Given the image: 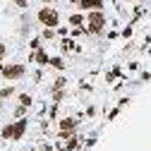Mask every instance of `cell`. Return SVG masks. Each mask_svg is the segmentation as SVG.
Returning <instances> with one entry per match:
<instances>
[{
    "instance_id": "obj_1",
    "label": "cell",
    "mask_w": 151,
    "mask_h": 151,
    "mask_svg": "<svg viewBox=\"0 0 151 151\" xmlns=\"http://www.w3.org/2000/svg\"><path fill=\"white\" fill-rule=\"evenodd\" d=\"M103 24H106V14L101 10H91L89 17H86V31L89 34H99L103 29Z\"/></svg>"
},
{
    "instance_id": "obj_2",
    "label": "cell",
    "mask_w": 151,
    "mask_h": 151,
    "mask_svg": "<svg viewBox=\"0 0 151 151\" xmlns=\"http://www.w3.org/2000/svg\"><path fill=\"white\" fill-rule=\"evenodd\" d=\"M27 129V120H17L14 125H7L3 129V139H19Z\"/></svg>"
},
{
    "instance_id": "obj_3",
    "label": "cell",
    "mask_w": 151,
    "mask_h": 151,
    "mask_svg": "<svg viewBox=\"0 0 151 151\" xmlns=\"http://www.w3.org/2000/svg\"><path fill=\"white\" fill-rule=\"evenodd\" d=\"M39 19H41V24H46V27H55V24H58V12L50 10V7H43V10L39 12Z\"/></svg>"
},
{
    "instance_id": "obj_4",
    "label": "cell",
    "mask_w": 151,
    "mask_h": 151,
    "mask_svg": "<svg viewBox=\"0 0 151 151\" xmlns=\"http://www.w3.org/2000/svg\"><path fill=\"white\" fill-rule=\"evenodd\" d=\"M22 74H24V65H7L3 70L5 79H17V77H22Z\"/></svg>"
},
{
    "instance_id": "obj_5",
    "label": "cell",
    "mask_w": 151,
    "mask_h": 151,
    "mask_svg": "<svg viewBox=\"0 0 151 151\" xmlns=\"http://www.w3.org/2000/svg\"><path fill=\"white\" fill-rule=\"evenodd\" d=\"M79 5H82L84 10H99V7L103 5V0H79Z\"/></svg>"
},
{
    "instance_id": "obj_6",
    "label": "cell",
    "mask_w": 151,
    "mask_h": 151,
    "mask_svg": "<svg viewBox=\"0 0 151 151\" xmlns=\"http://www.w3.org/2000/svg\"><path fill=\"white\" fill-rule=\"evenodd\" d=\"M60 129H63V134H72V132H74V120H63Z\"/></svg>"
},
{
    "instance_id": "obj_7",
    "label": "cell",
    "mask_w": 151,
    "mask_h": 151,
    "mask_svg": "<svg viewBox=\"0 0 151 151\" xmlns=\"http://www.w3.org/2000/svg\"><path fill=\"white\" fill-rule=\"evenodd\" d=\"M82 19H84L82 14H72V17H70V24H74V27H79V24H82Z\"/></svg>"
},
{
    "instance_id": "obj_8",
    "label": "cell",
    "mask_w": 151,
    "mask_h": 151,
    "mask_svg": "<svg viewBox=\"0 0 151 151\" xmlns=\"http://www.w3.org/2000/svg\"><path fill=\"white\" fill-rule=\"evenodd\" d=\"M19 103H22V106H31V96H29V93H22V96H19Z\"/></svg>"
},
{
    "instance_id": "obj_9",
    "label": "cell",
    "mask_w": 151,
    "mask_h": 151,
    "mask_svg": "<svg viewBox=\"0 0 151 151\" xmlns=\"http://www.w3.org/2000/svg\"><path fill=\"white\" fill-rule=\"evenodd\" d=\"M36 60L39 63H48V55L46 53H36Z\"/></svg>"
},
{
    "instance_id": "obj_10",
    "label": "cell",
    "mask_w": 151,
    "mask_h": 151,
    "mask_svg": "<svg viewBox=\"0 0 151 151\" xmlns=\"http://www.w3.org/2000/svg\"><path fill=\"white\" fill-rule=\"evenodd\" d=\"M24 110H27V106H19V108L14 110V115H17V118H22V115H24Z\"/></svg>"
},
{
    "instance_id": "obj_11",
    "label": "cell",
    "mask_w": 151,
    "mask_h": 151,
    "mask_svg": "<svg viewBox=\"0 0 151 151\" xmlns=\"http://www.w3.org/2000/svg\"><path fill=\"white\" fill-rule=\"evenodd\" d=\"M74 146H77V139H70V142H67L63 149H74Z\"/></svg>"
},
{
    "instance_id": "obj_12",
    "label": "cell",
    "mask_w": 151,
    "mask_h": 151,
    "mask_svg": "<svg viewBox=\"0 0 151 151\" xmlns=\"http://www.w3.org/2000/svg\"><path fill=\"white\" fill-rule=\"evenodd\" d=\"M0 96H3V99H7V96H12V89H3V91H0Z\"/></svg>"
},
{
    "instance_id": "obj_13",
    "label": "cell",
    "mask_w": 151,
    "mask_h": 151,
    "mask_svg": "<svg viewBox=\"0 0 151 151\" xmlns=\"http://www.w3.org/2000/svg\"><path fill=\"white\" fill-rule=\"evenodd\" d=\"M43 39H53V31H50V27H48V29L43 31Z\"/></svg>"
},
{
    "instance_id": "obj_14",
    "label": "cell",
    "mask_w": 151,
    "mask_h": 151,
    "mask_svg": "<svg viewBox=\"0 0 151 151\" xmlns=\"http://www.w3.org/2000/svg\"><path fill=\"white\" fill-rule=\"evenodd\" d=\"M14 3L19 5V7H27V0H14Z\"/></svg>"
},
{
    "instance_id": "obj_15",
    "label": "cell",
    "mask_w": 151,
    "mask_h": 151,
    "mask_svg": "<svg viewBox=\"0 0 151 151\" xmlns=\"http://www.w3.org/2000/svg\"><path fill=\"white\" fill-rule=\"evenodd\" d=\"M3 55H5V46H3V43H0V58H3Z\"/></svg>"
}]
</instances>
